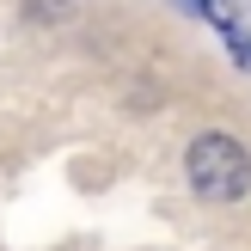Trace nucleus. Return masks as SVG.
<instances>
[{
	"label": "nucleus",
	"instance_id": "1",
	"mask_svg": "<svg viewBox=\"0 0 251 251\" xmlns=\"http://www.w3.org/2000/svg\"><path fill=\"white\" fill-rule=\"evenodd\" d=\"M184 172H190V190L202 196V202H239L251 190V153L245 141H233V135L208 129L190 141V153H184Z\"/></svg>",
	"mask_w": 251,
	"mask_h": 251
},
{
	"label": "nucleus",
	"instance_id": "2",
	"mask_svg": "<svg viewBox=\"0 0 251 251\" xmlns=\"http://www.w3.org/2000/svg\"><path fill=\"white\" fill-rule=\"evenodd\" d=\"M19 6L31 12V19H43V25H49V19H61V12H74V0H19Z\"/></svg>",
	"mask_w": 251,
	"mask_h": 251
}]
</instances>
